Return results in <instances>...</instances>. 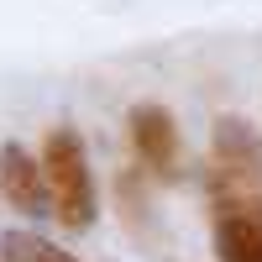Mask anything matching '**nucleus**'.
Listing matches in <instances>:
<instances>
[{
  "label": "nucleus",
  "mask_w": 262,
  "mask_h": 262,
  "mask_svg": "<svg viewBox=\"0 0 262 262\" xmlns=\"http://www.w3.org/2000/svg\"><path fill=\"white\" fill-rule=\"evenodd\" d=\"M42 173H48V210L58 215V226L69 231H90L100 200H95V173H90V152H84L74 126H53L42 142Z\"/></svg>",
  "instance_id": "1"
},
{
  "label": "nucleus",
  "mask_w": 262,
  "mask_h": 262,
  "mask_svg": "<svg viewBox=\"0 0 262 262\" xmlns=\"http://www.w3.org/2000/svg\"><path fill=\"white\" fill-rule=\"evenodd\" d=\"M262 184V137L242 116L215 121V200L247 194Z\"/></svg>",
  "instance_id": "2"
},
{
  "label": "nucleus",
  "mask_w": 262,
  "mask_h": 262,
  "mask_svg": "<svg viewBox=\"0 0 262 262\" xmlns=\"http://www.w3.org/2000/svg\"><path fill=\"white\" fill-rule=\"evenodd\" d=\"M126 131H131V152L142 158L147 173H158V179H173V173H179V158H184L179 152V126H173V116L163 105H137Z\"/></svg>",
  "instance_id": "3"
},
{
  "label": "nucleus",
  "mask_w": 262,
  "mask_h": 262,
  "mask_svg": "<svg viewBox=\"0 0 262 262\" xmlns=\"http://www.w3.org/2000/svg\"><path fill=\"white\" fill-rule=\"evenodd\" d=\"M0 200L21 215H42L48 210V173H42V158H32L21 142L0 147Z\"/></svg>",
  "instance_id": "4"
},
{
  "label": "nucleus",
  "mask_w": 262,
  "mask_h": 262,
  "mask_svg": "<svg viewBox=\"0 0 262 262\" xmlns=\"http://www.w3.org/2000/svg\"><path fill=\"white\" fill-rule=\"evenodd\" d=\"M215 252L221 262H262V236L247 221V210L215 205Z\"/></svg>",
  "instance_id": "5"
},
{
  "label": "nucleus",
  "mask_w": 262,
  "mask_h": 262,
  "mask_svg": "<svg viewBox=\"0 0 262 262\" xmlns=\"http://www.w3.org/2000/svg\"><path fill=\"white\" fill-rule=\"evenodd\" d=\"M0 262H74V257L53 242H42L37 231H6L0 236Z\"/></svg>",
  "instance_id": "6"
},
{
  "label": "nucleus",
  "mask_w": 262,
  "mask_h": 262,
  "mask_svg": "<svg viewBox=\"0 0 262 262\" xmlns=\"http://www.w3.org/2000/svg\"><path fill=\"white\" fill-rule=\"evenodd\" d=\"M215 205H236V210H247V221H252V226H257V236H262V189L231 194V200H215Z\"/></svg>",
  "instance_id": "7"
}]
</instances>
